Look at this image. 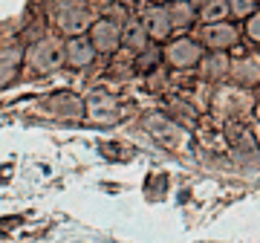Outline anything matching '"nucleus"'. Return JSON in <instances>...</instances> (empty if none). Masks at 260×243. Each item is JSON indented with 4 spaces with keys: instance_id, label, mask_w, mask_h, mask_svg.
Masks as SVG:
<instances>
[{
    "instance_id": "nucleus-1",
    "label": "nucleus",
    "mask_w": 260,
    "mask_h": 243,
    "mask_svg": "<svg viewBox=\"0 0 260 243\" xmlns=\"http://www.w3.org/2000/svg\"><path fill=\"white\" fill-rule=\"evenodd\" d=\"M251 32H254V35H260V20H254V23H251Z\"/></svg>"
}]
</instances>
